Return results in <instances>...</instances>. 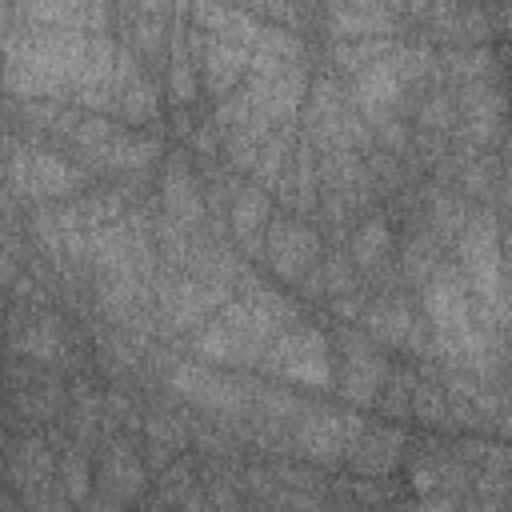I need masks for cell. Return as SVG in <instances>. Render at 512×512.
<instances>
[{
    "instance_id": "6da1fadb",
    "label": "cell",
    "mask_w": 512,
    "mask_h": 512,
    "mask_svg": "<svg viewBox=\"0 0 512 512\" xmlns=\"http://www.w3.org/2000/svg\"><path fill=\"white\" fill-rule=\"evenodd\" d=\"M420 288H424V316H428V324H432V336H436L444 360H448L456 372L488 376L492 364H496L492 328L480 320L464 272L440 264Z\"/></svg>"
},
{
    "instance_id": "7a4b0ae2",
    "label": "cell",
    "mask_w": 512,
    "mask_h": 512,
    "mask_svg": "<svg viewBox=\"0 0 512 512\" xmlns=\"http://www.w3.org/2000/svg\"><path fill=\"white\" fill-rule=\"evenodd\" d=\"M456 252H460V272L472 288L480 320L496 328V316L504 312V252H500V228L492 212H476L464 220L456 236Z\"/></svg>"
},
{
    "instance_id": "3957f363",
    "label": "cell",
    "mask_w": 512,
    "mask_h": 512,
    "mask_svg": "<svg viewBox=\"0 0 512 512\" xmlns=\"http://www.w3.org/2000/svg\"><path fill=\"white\" fill-rule=\"evenodd\" d=\"M268 368L292 384H304V388H328L336 384V360H332V344L320 328H308V324H292L284 328L268 352H264Z\"/></svg>"
},
{
    "instance_id": "277c9868",
    "label": "cell",
    "mask_w": 512,
    "mask_h": 512,
    "mask_svg": "<svg viewBox=\"0 0 512 512\" xmlns=\"http://www.w3.org/2000/svg\"><path fill=\"white\" fill-rule=\"evenodd\" d=\"M248 96H252V112H260L268 124L284 128L304 108L308 72H304L300 60H292V64H252V72H248Z\"/></svg>"
},
{
    "instance_id": "5b68a950",
    "label": "cell",
    "mask_w": 512,
    "mask_h": 512,
    "mask_svg": "<svg viewBox=\"0 0 512 512\" xmlns=\"http://www.w3.org/2000/svg\"><path fill=\"white\" fill-rule=\"evenodd\" d=\"M8 180L12 192H28L36 200H52V196H68L80 192L88 172L76 168L72 160L56 156V152H40V148H16L8 152Z\"/></svg>"
},
{
    "instance_id": "8992f818",
    "label": "cell",
    "mask_w": 512,
    "mask_h": 512,
    "mask_svg": "<svg viewBox=\"0 0 512 512\" xmlns=\"http://www.w3.org/2000/svg\"><path fill=\"white\" fill-rule=\"evenodd\" d=\"M264 256H268V268L276 272V280L300 284L312 268H320V236L304 220L276 216L264 232Z\"/></svg>"
},
{
    "instance_id": "52a82bcc",
    "label": "cell",
    "mask_w": 512,
    "mask_h": 512,
    "mask_svg": "<svg viewBox=\"0 0 512 512\" xmlns=\"http://www.w3.org/2000/svg\"><path fill=\"white\" fill-rule=\"evenodd\" d=\"M364 424L336 408H312L296 424V448L316 464H340L360 444Z\"/></svg>"
},
{
    "instance_id": "ba28073f",
    "label": "cell",
    "mask_w": 512,
    "mask_h": 512,
    "mask_svg": "<svg viewBox=\"0 0 512 512\" xmlns=\"http://www.w3.org/2000/svg\"><path fill=\"white\" fill-rule=\"evenodd\" d=\"M168 384L176 396H184L188 404L216 412V416H240L248 408V392L208 364H176L168 372Z\"/></svg>"
},
{
    "instance_id": "9c48e42d",
    "label": "cell",
    "mask_w": 512,
    "mask_h": 512,
    "mask_svg": "<svg viewBox=\"0 0 512 512\" xmlns=\"http://www.w3.org/2000/svg\"><path fill=\"white\" fill-rule=\"evenodd\" d=\"M192 352L204 356L208 364H228V368H248L256 360H264V344H256L248 332H240L228 316L216 312V320L192 328Z\"/></svg>"
},
{
    "instance_id": "30bf717a",
    "label": "cell",
    "mask_w": 512,
    "mask_h": 512,
    "mask_svg": "<svg viewBox=\"0 0 512 512\" xmlns=\"http://www.w3.org/2000/svg\"><path fill=\"white\" fill-rule=\"evenodd\" d=\"M200 72L212 96H232L248 72H252V44L244 40H228V36H204L200 44Z\"/></svg>"
},
{
    "instance_id": "8fae6325",
    "label": "cell",
    "mask_w": 512,
    "mask_h": 512,
    "mask_svg": "<svg viewBox=\"0 0 512 512\" xmlns=\"http://www.w3.org/2000/svg\"><path fill=\"white\" fill-rule=\"evenodd\" d=\"M336 376H340V392H344L348 404H356V408L372 404L384 388V376H388V364L376 352V340L368 344L360 336H348L344 340V364H340Z\"/></svg>"
},
{
    "instance_id": "7c38bea8",
    "label": "cell",
    "mask_w": 512,
    "mask_h": 512,
    "mask_svg": "<svg viewBox=\"0 0 512 512\" xmlns=\"http://www.w3.org/2000/svg\"><path fill=\"white\" fill-rule=\"evenodd\" d=\"M324 20L332 40H368L396 32V12L384 0H324Z\"/></svg>"
},
{
    "instance_id": "4fadbf2b",
    "label": "cell",
    "mask_w": 512,
    "mask_h": 512,
    "mask_svg": "<svg viewBox=\"0 0 512 512\" xmlns=\"http://www.w3.org/2000/svg\"><path fill=\"white\" fill-rule=\"evenodd\" d=\"M172 328H200L208 312L228 304V280H180L160 292Z\"/></svg>"
},
{
    "instance_id": "5bb4252c",
    "label": "cell",
    "mask_w": 512,
    "mask_h": 512,
    "mask_svg": "<svg viewBox=\"0 0 512 512\" xmlns=\"http://www.w3.org/2000/svg\"><path fill=\"white\" fill-rule=\"evenodd\" d=\"M160 208H164V220H172L184 232H192L204 220V196L184 156H172L160 172Z\"/></svg>"
},
{
    "instance_id": "9a60e30c",
    "label": "cell",
    "mask_w": 512,
    "mask_h": 512,
    "mask_svg": "<svg viewBox=\"0 0 512 512\" xmlns=\"http://www.w3.org/2000/svg\"><path fill=\"white\" fill-rule=\"evenodd\" d=\"M112 112L128 124H148L160 116V96L156 84L136 68V60L128 52H120L116 60V84H112Z\"/></svg>"
},
{
    "instance_id": "2e32d148",
    "label": "cell",
    "mask_w": 512,
    "mask_h": 512,
    "mask_svg": "<svg viewBox=\"0 0 512 512\" xmlns=\"http://www.w3.org/2000/svg\"><path fill=\"white\" fill-rule=\"evenodd\" d=\"M364 332L384 348H404V352L424 348V324L404 300H376L364 312Z\"/></svg>"
},
{
    "instance_id": "e0dca14e",
    "label": "cell",
    "mask_w": 512,
    "mask_h": 512,
    "mask_svg": "<svg viewBox=\"0 0 512 512\" xmlns=\"http://www.w3.org/2000/svg\"><path fill=\"white\" fill-rule=\"evenodd\" d=\"M460 120H464V136L472 144H492L496 140L500 120H504V96L496 88V76L460 84Z\"/></svg>"
},
{
    "instance_id": "ac0fdd59",
    "label": "cell",
    "mask_w": 512,
    "mask_h": 512,
    "mask_svg": "<svg viewBox=\"0 0 512 512\" xmlns=\"http://www.w3.org/2000/svg\"><path fill=\"white\" fill-rule=\"evenodd\" d=\"M228 224H232V236L244 252H264V232L272 224V204H268V188L260 180L244 184L236 196H232V208H228Z\"/></svg>"
},
{
    "instance_id": "d6986e66",
    "label": "cell",
    "mask_w": 512,
    "mask_h": 512,
    "mask_svg": "<svg viewBox=\"0 0 512 512\" xmlns=\"http://www.w3.org/2000/svg\"><path fill=\"white\" fill-rule=\"evenodd\" d=\"M192 20L204 36H228L244 44H256V36L264 32V24L232 0H192Z\"/></svg>"
},
{
    "instance_id": "ffe728a7",
    "label": "cell",
    "mask_w": 512,
    "mask_h": 512,
    "mask_svg": "<svg viewBox=\"0 0 512 512\" xmlns=\"http://www.w3.org/2000/svg\"><path fill=\"white\" fill-rule=\"evenodd\" d=\"M348 256H352V264H356V268L376 272V268L392 256V232H388V224H384L380 216L364 220V224L348 236Z\"/></svg>"
},
{
    "instance_id": "44dd1931",
    "label": "cell",
    "mask_w": 512,
    "mask_h": 512,
    "mask_svg": "<svg viewBox=\"0 0 512 512\" xmlns=\"http://www.w3.org/2000/svg\"><path fill=\"white\" fill-rule=\"evenodd\" d=\"M100 484L112 488L116 500H132L140 492V484H144V468L124 444H112L104 452V464H100Z\"/></svg>"
},
{
    "instance_id": "7402d4cb",
    "label": "cell",
    "mask_w": 512,
    "mask_h": 512,
    "mask_svg": "<svg viewBox=\"0 0 512 512\" xmlns=\"http://www.w3.org/2000/svg\"><path fill=\"white\" fill-rule=\"evenodd\" d=\"M444 72H448V80H452L456 88H460V84H472V80H488V76H496L492 56H488V48H480V44L452 48V52L444 56Z\"/></svg>"
},
{
    "instance_id": "603a6c76",
    "label": "cell",
    "mask_w": 512,
    "mask_h": 512,
    "mask_svg": "<svg viewBox=\"0 0 512 512\" xmlns=\"http://www.w3.org/2000/svg\"><path fill=\"white\" fill-rule=\"evenodd\" d=\"M404 444V436L400 432H380V436H360V444L352 448V464L356 468H364V472H384V468H392V460H396V448Z\"/></svg>"
},
{
    "instance_id": "cb8c5ba5",
    "label": "cell",
    "mask_w": 512,
    "mask_h": 512,
    "mask_svg": "<svg viewBox=\"0 0 512 512\" xmlns=\"http://www.w3.org/2000/svg\"><path fill=\"white\" fill-rule=\"evenodd\" d=\"M24 352L36 356V360H60V352H64V336L56 332L52 320H36V324L28 328V336H24Z\"/></svg>"
},
{
    "instance_id": "d4e9b609",
    "label": "cell",
    "mask_w": 512,
    "mask_h": 512,
    "mask_svg": "<svg viewBox=\"0 0 512 512\" xmlns=\"http://www.w3.org/2000/svg\"><path fill=\"white\" fill-rule=\"evenodd\" d=\"M412 416L424 424H444L448 420V396L436 384H412Z\"/></svg>"
},
{
    "instance_id": "484cf974",
    "label": "cell",
    "mask_w": 512,
    "mask_h": 512,
    "mask_svg": "<svg viewBox=\"0 0 512 512\" xmlns=\"http://www.w3.org/2000/svg\"><path fill=\"white\" fill-rule=\"evenodd\" d=\"M168 80H172V100L176 104H184L188 96H192V88H196V80H192V60L176 48L172 52V64H168Z\"/></svg>"
},
{
    "instance_id": "4316f807",
    "label": "cell",
    "mask_w": 512,
    "mask_h": 512,
    "mask_svg": "<svg viewBox=\"0 0 512 512\" xmlns=\"http://www.w3.org/2000/svg\"><path fill=\"white\" fill-rule=\"evenodd\" d=\"M64 484H68V496L72 500H88V460L80 452H72L64 460Z\"/></svg>"
},
{
    "instance_id": "83f0119b",
    "label": "cell",
    "mask_w": 512,
    "mask_h": 512,
    "mask_svg": "<svg viewBox=\"0 0 512 512\" xmlns=\"http://www.w3.org/2000/svg\"><path fill=\"white\" fill-rule=\"evenodd\" d=\"M500 320L508 324V332H512V280L504 276V312H500Z\"/></svg>"
},
{
    "instance_id": "f1b7e54d",
    "label": "cell",
    "mask_w": 512,
    "mask_h": 512,
    "mask_svg": "<svg viewBox=\"0 0 512 512\" xmlns=\"http://www.w3.org/2000/svg\"><path fill=\"white\" fill-rule=\"evenodd\" d=\"M132 4H136L140 12H152V16H160V12H164L172 0H132Z\"/></svg>"
},
{
    "instance_id": "f546056e",
    "label": "cell",
    "mask_w": 512,
    "mask_h": 512,
    "mask_svg": "<svg viewBox=\"0 0 512 512\" xmlns=\"http://www.w3.org/2000/svg\"><path fill=\"white\" fill-rule=\"evenodd\" d=\"M504 204H508V216H512V168L504 172Z\"/></svg>"
},
{
    "instance_id": "4dcf8cb0",
    "label": "cell",
    "mask_w": 512,
    "mask_h": 512,
    "mask_svg": "<svg viewBox=\"0 0 512 512\" xmlns=\"http://www.w3.org/2000/svg\"><path fill=\"white\" fill-rule=\"evenodd\" d=\"M232 4H268V0H232Z\"/></svg>"
}]
</instances>
